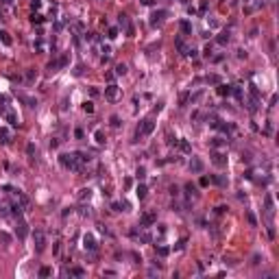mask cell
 <instances>
[{
	"label": "cell",
	"mask_w": 279,
	"mask_h": 279,
	"mask_svg": "<svg viewBox=\"0 0 279 279\" xmlns=\"http://www.w3.org/2000/svg\"><path fill=\"white\" fill-rule=\"evenodd\" d=\"M61 166L68 168V170H74V172H83V164L77 159V155H61L59 157Z\"/></svg>",
	"instance_id": "obj_1"
},
{
	"label": "cell",
	"mask_w": 279,
	"mask_h": 279,
	"mask_svg": "<svg viewBox=\"0 0 279 279\" xmlns=\"http://www.w3.org/2000/svg\"><path fill=\"white\" fill-rule=\"evenodd\" d=\"M153 131H155V120H153V118H146V120H142L140 126H138L135 140H140V138H144V135H150Z\"/></svg>",
	"instance_id": "obj_2"
},
{
	"label": "cell",
	"mask_w": 279,
	"mask_h": 279,
	"mask_svg": "<svg viewBox=\"0 0 279 279\" xmlns=\"http://www.w3.org/2000/svg\"><path fill=\"white\" fill-rule=\"evenodd\" d=\"M33 244H35V251H37V253H42V251L46 249V236H44L42 229H35V233H33Z\"/></svg>",
	"instance_id": "obj_3"
},
{
	"label": "cell",
	"mask_w": 279,
	"mask_h": 279,
	"mask_svg": "<svg viewBox=\"0 0 279 279\" xmlns=\"http://www.w3.org/2000/svg\"><path fill=\"white\" fill-rule=\"evenodd\" d=\"M166 15H168V11H164V9H157L153 15H150V24H153V26H157V24H161V22L166 20Z\"/></svg>",
	"instance_id": "obj_4"
},
{
	"label": "cell",
	"mask_w": 279,
	"mask_h": 279,
	"mask_svg": "<svg viewBox=\"0 0 279 279\" xmlns=\"http://www.w3.org/2000/svg\"><path fill=\"white\" fill-rule=\"evenodd\" d=\"M209 157H212V164H214V166H218V168L227 166V157H225L222 153H218V150H214V153H212Z\"/></svg>",
	"instance_id": "obj_5"
},
{
	"label": "cell",
	"mask_w": 279,
	"mask_h": 279,
	"mask_svg": "<svg viewBox=\"0 0 279 279\" xmlns=\"http://www.w3.org/2000/svg\"><path fill=\"white\" fill-rule=\"evenodd\" d=\"M118 94H120V90H118V85H114V83H109V85L105 87V98H107V100H116V98H118Z\"/></svg>",
	"instance_id": "obj_6"
},
{
	"label": "cell",
	"mask_w": 279,
	"mask_h": 279,
	"mask_svg": "<svg viewBox=\"0 0 279 279\" xmlns=\"http://www.w3.org/2000/svg\"><path fill=\"white\" fill-rule=\"evenodd\" d=\"M203 168H205V166H203V161H201L198 157H192V159H190V172L201 174V172H203Z\"/></svg>",
	"instance_id": "obj_7"
},
{
	"label": "cell",
	"mask_w": 279,
	"mask_h": 279,
	"mask_svg": "<svg viewBox=\"0 0 279 279\" xmlns=\"http://www.w3.org/2000/svg\"><path fill=\"white\" fill-rule=\"evenodd\" d=\"M15 233H18V238H20V240H24V238L29 236V225L24 222V220H20V222H18V227H15Z\"/></svg>",
	"instance_id": "obj_8"
},
{
	"label": "cell",
	"mask_w": 279,
	"mask_h": 279,
	"mask_svg": "<svg viewBox=\"0 0 279 279\" xmlns=\"http://www.w3.org/2000/svg\"><path fill=\"white\" fill-rule=\"evenodd\" d=\"M153 222H155V214H153V212L142 214V218H140V227H150Z\"/></svg>",
	"instance_id": "obj_9"
},
{
	"label": "cell",
	"mask_w": 279,
	"mask_h": 279,
	"mask_svg": "<svg viewBox=\"0 0 279 279\" xmlns=\"http://www.w3.org/2000/svg\"><path fill=\"white\" fill-rule=\"evenodd\" d=\"M83 246H85V249H87V251H94V249H96V246H98V244H96V240H94V236H92V233H85V236H83Z\"/></svg>",
	"instance_id": "obj_10"
},
{
	"label": "cell",
	"mask_w": 279,
	"mask_h": 279,
	"mask_svg": "<svg viewBox=\"0 0 279 279\" xmlns=\"http://www.w3.org/2000/svg\"><path fill=\"white\" fill-rule=\"evenodd\" d=\"M77 196H79V201H81V203H85V201H90V198H92V190H90V188H83V190H79V194H77Z\"/></svg>",
	"instance_id": "obj_11"
},
{
	"label": "cell",
	"mask_w": 279,
	"mask_h": 279,
	"mask_svg": "<svg viewBox=\"0 0 279 279\" xmlns=\"http://www.w3.org/2000/svg\"><path fill=\"white\" fill-rule=\"evenodd\" d=\"M212 181H214L216 185H220V188H227V183H229V181H227V177H222V174H214Z\"/></svg>",
	"instance_id": "obj_12"
},
{
	"label": "cell",
	"mask_w": 279,
	"mask_h": 279,
	"mask_svg": "<svg viewBox=\"0 0 279 279\" xmlns=\"http://www.w3.org/2000/svg\"><path fill=\"white\" fill-rule=\"evenodd\" d=\"M5 118H7V122H9L11 126H18V116H15L13 111H9V109H5Z\"/></svg>",
	"instance_id": "obj_13"
},
{
	"label": "cell",
	"mask_w": 279,
	"mask_h": 279,
	"mask_svg": "<svg viewBox=\"0 0 279 279\" xmlns=\"http://www.w3.org/2000/svg\"><path fill=\"white\" fill-rule=\"evenodd\" d=\"M177 146H179V150H183V153H190V150H192L190 142H188V140H183V138H181V140H177Z\"/></svg>",
	"instance_id": "obj_14"
},
{
	"label": "cell",
	"mask_w": 279,
	"mask_h": 279,
	"mask_svg": "<svg viewBox=\"0 0 279 279\" xmlns=\"http://www.w3.org/2000/svg\"><path fill=\"white\" fill-rule=\"evenodd\" d=\"M231 87H233V85H225V83H218V94H220V96H231Z\"/></svg>",
	"instance_id": "obj_15"
},
{
	"label": "cell",
	"mask_w": 279,
	"mask_h": 279,
	"mask_svg": "<svg viewBox=\"0 0 279 279\" xmlns=\"http://www.w3.org/2000/svg\"><path fill=\"white\" fill-rule=\"evenodd\" d=\"M18 98L22 100V103H24V105H29V107H35V105H37V100H35V98H31V96H24V94H18Z\"/></svg>",
	"instance_id": "obj_16"
},
{
	"label": "cell",
	"mask_w": 279,
	"mask_h": 279,
	"mask_svg": "<svg viewBox=\"0 0 279 279\" xmlns=\"http://www.w3.org/2000/svg\"><path fill=\"white\" fill-rule=\"evenodd\" d=\"M174 46H177V50H179L181 55H185V50H188V46H185V42H183V37H177L174 39Z\"/></svg>",
	"instance_id": "obj_17"
},
{
	"label": "cell",
	"mask_w": 279,
	"mask_h": 279,
	"mask_svg": "<svg viewBox=\"0 0 279 279\" xmlns=\"http://www.w3.org/2000/svg\"><path fill=\"white\" fill-rule=\"evenodd\" d=\"M179 29H181V33H183V35H192V24H190L188 20H183V22L179 24Z\"/></svg>",
	"instance_id": "obj_18"
},
{
	"label": "cell",
	"mask_w": 279,
	"mask_h": 279,
	"mask_svg": "<svg viewBox=\"0 0 279 279\" xmlns=\"http://www.w3.org/2000/svg\"><path fill=\"white\" fill-rule=\"evenodd\" d=\"M229 39H231V35H229V33H227V31H222V33H220V35L216 37V42H218L220 46H225V44H229Z\"/></svg>",
	"instance_id": "obj_19"
},
{
	"label": "cell",
	"mask_w": 279,
	"mask_h": 279,
	"mask_svg": "<svg viewBox=\"0 0 279 279\" xmlns=\"http://www.w3.org/2000/svg\"><path fill=\"white\" fill-rule=\"evenodd\" d=\"M185 194L196 198V196H198V190H196V185H194V183H185Z\"/></svg>",
	"instance_id": "obj_20"
},
{
	"label": "cell",
	"mask_w": 279,
	"mask_h": 279,
	"mask_svg": "<svg viewBox=\"0 0 279 279\" xmlns=\"http://www.w3.org/2000/svg\"><path fill=\"white\" fill-rule=\"evenodd\" d=\"M22 212H24V207L20 205V203H13V205H11V214H13L15 218H20V216H22Z\"/></svg>",
	"instance_id": "obj_21"
},
{
	"label": "cell",
	"mask_w": 279,
	"mask_h": 279,
	"mask_svg": "<svg viewBox=\"0 0 279 279\" xmlns=\"http://www.w3.org/2000/svg\"><path fill=\"white\" fill-rule=\"evenodd\" d=\"M94 140H96V144H105L107 138H105V133L100 131V129H96V131H94Z\"/></svg>",
	"instance_id": "obj_22"
},
{
	"label": "cell",
	"mask_w": 279,
	"mask_h": 279,
	"mask_svg": "<svg viewBox=\"0 0 279 279\" xmlns=\"http://www.w3.org/2000/svg\"><path fill=\"white\" fill-rule=\"evenodd\" d=\"M135 194H138V196H140V198H144V196H146V194H148V188H146V185H144V183H140V185H138V188H135Z\"/></svg>",
	"instance_id": "obj_23"
},
{
	"label": "cell",
	"mask_w": 279,
	"mask_h": 279,
	"mask_svg": "<svg viewBox=\"0 0 279 279\" xmlns=\"http://www.w3.org/2000/svg\"><path fill=\"white\" fill-rule=\"evenodd\" d=\"M118 24H120L122 29H126V26H129V18H126L124 13H120V15H118Z\"/></svg>",
	"instance_id": "obj_24"
},
{
	"label": "cell",
	"mask_w": 279,
	"mask_h": 279,
	"mask_svg": "<svg viewBox=\"0 0 279 279\" xmlns=\"http://www.w3.org/2000/svg\"><path fill=\"white\" fill-rule=\"evenodd\" d=\"M0 144H9V131L0 129Z\"/></svg>",
	"instance_id": "obj_25"
},
{
	"label": "cell",
	"mask_w": 279,
	"mask_h": 279,
	"mask_svg": "<svg viewBox=\"0 0 279 279\" xmlns=\"http://www.w3.org/2000/svg\"><path fill=\"white\" fill-rule=\"evenodd\" d=\"M70 275H74V277H83L85 270H83L81 266H74V268H70Z\"/></svg>",
	"instance_id": "obj_26"
},
{
	"label": "cell",
	"mask_w": 279,
	"mask_h": 279,
	"mask_svg": "<svg viewBox=\"0 0 279 279\" xmlns=\"http://www.w3.org/2000/svg\"><path fill=\"white\" fill-rule=\"evenodd\" d=\"M205 81H207L209 85H218V83H220V77H218V74H209Z\"/></svg>",
	"instance_id": "obj_27"
},
{
	"label": "cell",
	"mask_w": 279,
	"mask_h": 279,
	"mask_svg": "<svg viewBox=\"0 0 279 279\" xmlns=\"http://www.w3.org/2000/svg\"><path fill=\"white\" fill-rule=\"evenodd\" d=\"M273 209H275V205H273V196H266V212H268V216H273Z\"/></svg>",
	"instance_id": "obj_28"
},
{
	"label": "cell",
	"mask_w": 279,
	"mask_h": 279,
	"mask_svg": "<svg viewBox=\"0 0 279 279\" xmlns=\"http://www.w3.org/2000/svg\"><path fill=\"white\" fill-rule=\"evenodd\" d=\"M0 42H2L5 46H11V37H9V33H5V31L0 33Z\"/></svg>",
	"instance_id": "obj_29"
},
{
	"label": "cell",
	"mask_w": 279,
	"mask_h": 279,
	"mask_svg": "<svg viewBox=\"0 0 279 279\" xmlns=\"http://www.w3.org/2000/svg\"><path fill=\"white\" fill-rule=\"evenodd\" d=\"M83 111H85V114H94V103L85 100V103H83Z\"/></svg>",
	"instance_id": "obj_30"
},
{
	"label": "cell",
	"mask_w": 279,
	"mask_h": 279,
	"mask_svg": "<svg viewBox=\"0 0 279 279\" xmlns=\"http://www.w3.org/2000/svg\"><path fill=\"white\" fill-rule=\"evenodd\" d=\"M260 7H262V0H257V2H255V5H251V7H246V9H244V13H253V11H255V9H260Z\"/></svg>",
	"instance_id": "obj_31"
},
{
	"label": "cell",
	"mask_w": 279,
	"mask_h": 279,
	"mask_svg": "<svg viewBox=\"0 0 279 279\" xmlns=\"http://www.w3.org/2000/svg\"><path fill=\"white\" fill-rule=\"evenodd\" d=\"M116 74H118V77L126 74V66H124V63H118V66H116Z\"/></svg>",
	"instance_id": "obj_32"
},
{
	"label": "cell",
	"mask_w": 279,
	"mask_h": 279,
	"mask_svg": "<svg viewBox=\"0 0 279 279\" xmlns=\"http://www.w3.org/2000/svg\"><path fill=\"white\" fill-rule=\"evenodd\" d=\"M31 22H33V24H42V22H44V15H39V13H33V15H31Z\"/></svg>",
	"instance_id": "obj_33"
},
{
	"label": "cell",
	"mask_w": 279,
	"mask_h": 279,
	"mask_svg": "<svg viewBox=\"0 0 279 279\" xmlns=\"http://www.w3.org/2000/svg\"><path fill=\"white\" fill-rule=\"evenodd\" d=\"M70 63V55H61V59H59V68H66Z\"/></svg>",
	"instance_id": "obj_34"
},
{
	"label": "cell",
	"mask_w": 279,
	"mask_h": 279,
	"mask_svg": "<svg viewBox=\"0 0 279 279\" xmlns=\"http://www.w3.org/2000/svg\"><path fill=\"white\" fill-rule=\"evenodd\" d=\"M231 94H233L238 100H242V98H244V94H242V90H240V87H231Z\"/></svg>",
	"instance_id": "obj_35"
},
{
	"label": "cell",
	"mask_w": 279,
	"mask_h": 279,
	"mask_svg": "<svg viewBox=\"0 0 279 279\" xmlns=\"http://www.w3.org/2000/svg\"><path fill=\"white\" fill-rule=\"evenodd\" d=\"M107 37H109V39H116V37H118V29H116V26H111V29L107 31Z\"/></svg>",
	"instance_id": "obj_36"
},
{
	"label": "cell",
	"mask_w": 279,
	"mask_h": 279,
	"mask_svg": "<svg viewBox=\"0 0 279 279\" xmlns=\"http://www.w3.org/2000/svg\"><path fill=\"white\" fill-rule=\"evenodd\" d=\"M246 220H249V225H251V227H257V220H255V216H253L251 212L246 214Z\"/></svg>",
	"instance_id": "obj_37"
},
{
	"label": "cell",
	"mask_w": 279,
	"mask_h": 279,
	"mask_svg": "<svg viewBox=\"0 0 279 279\" xmlns=\"http://www.w3.org/2000/svg\"><path fill=\"white\" fill-rule=\"evenodd\" d=\"M0 240H2L5 244H9V242H11V236H9L7 231H0Z\"/></svg>",
	"instance_id": "obj_38"
},
{
	"label": "cell",
	"mask_w": 279,
	"mask_h": 279,
	"mask_svg": "<svg viewBox=\"0 0 279 279\" xmlns=\"http://www.w3.org/2000/svg\"><path fill=\"white\" fill-rule=\"evenodd\" d=\"M157 253H159L161 257H166L168 253H170V249H168V246H157Z\"/></svg>",
	"instance_id": "obj_39"
},
{
	"label": "cell",
	"mask_w": 279,
	"mask_h": 279,
	"mask_svg": "<svg viewBox=\"0 0 279 279\" xmlns=\"http://www.w3.org/2000/svg\"><path fill=\"white\" fill-rule=\"evenodd\" d=\"M135 177H138V179H144V177H146V168H142V166H140V168L135 170Z\"/></svg>",
	"instance_id": "obj_40"
},
{
	"label": "cell",
	"mask_w": 279,
	"mask_h": 279,
	"mask_svg": "<svg viewBox=\"0 0 279 279\" xmlns=\"http://www.w3.org/2000/svg\"><path fill=\"white\" fill-rule=\"evenodd\" d=\"M225 142H227V140H222V138H214V140H212V146H216V148H218V146H222Z\"/></svg>",
	"instance_id": "obj_41"
},
{
	"label": "cell",
	"mask_w": 279,
	"mask_h": 279,
	"mask_svg": "<svg viewBox=\"0 0 279 279\" xmlns=\"http://www.w3.org/2000/svg\"><path fill=\"white\" fill-rule=\"evenodd\" d=\"M48 275H50V268L48 266H42L39 268V277H48Z\"/></svg>",
	"instance_id": "obj_42"
},
{
	"label": "cell",
	"mask_w": 279,
	"mask_h": 279,
	"mask_svg": "<svg viewBox=\"0 0 279 279\" xmlns=\"http://www.w3.org/2000/svg\"><path fill=\"white\" fill-rule=\"evenodd\" d=\"M57 68H59V61H50L48 63V70L50 72H57Z\"/></svg>",
	"instance_id": "obj_43"
},
{
	"label": "cell",
	"mask_w": 279,
	"mask_h": 279,
	"mask_svg": "<svg viewBox=\"0 0 279 279\" xmlns=\"http://www.w3.org/2000/svg\"><path fill=\"white\" fill-rule=\"evenodd\" d=\"M35 77H37L35 70H26V79H29V81H35Z\"/></svg>",
	"instance_id": "obj_44"
},
{
	"label": "cell",
	"mask_w": 279,
	"mask_h": 279,
	"mask_svg": "<svg viewBox=\"0 0 279 279\" xmlns=\"http://www.w3.org/2000/svg\"><path fill=\"white\" fill-rule=\"evenodd\" d=\"M20 205H22V207H26V205H29V198L24 196V194H20Z\"/></svg>",
	"instance_id": "obj_45"
},
{
	"label": "cell",
	"mask_w": 279,
	"mask_h": 279,
	"mask_svg": "<svg viewBox=\"0 0 279 279\" xmlns=\"http://www.w3.org/2000/svg\"><path fill=\"white\" fill-rule=\"evenodd\" d=\"M203 55H205V57H212V46H209V44L203 48Z\"/></svg>",
	"instance_id": "obj_46"
},
{
	"label": "cell",
	"mask_w": 279,
	"mask_h": 279,
	"mask_svg": "<svg viewBox=\"0 0 279 279\" xmlns=\"http://www.w3.org/2000/svg\"><path fill=\"white\" fill-rule=\"evenodd\" d=\"M26 153L29 155H35V144H26Z\"/></svg>",
	"instance_id": "obj_47"
},
{
	"label": "cell",
	"mask_w": 279,
	"mask_h": 279,
	"mask_svg": "<svg viewBox=\"0 0 279 279\" xmlns=\"http://www.w3.org/2000/svg\"><path fill=\"white\" fill-rule=\"evenodd\" d=\"M190 100H192V103H198V100H201V92L192 94V96H190Z\"/></svg>",
	"instance_id": "obj_48"
},
{
	"label": "cell",
	"mask_w": 279,
	"mask_h": 279,
	"mask_svg": "<svg viewBox=\"0 0 279 279\" xmlns=\"http://www.w3.org/2000/svg\"><path fill=\"white\" fill-rule=\"evenodd\" d=\"M111 126H120V118L118 116H111Z\"/></svg>",
	"instance_id": "obj_49"
},
{
	"label": "cell",
	"mask_w": 279,
	"mask_h": 279,
	"mask_svg": "<svg viewBox=\"0 0 279 279\" xmlns=\"http://www.w3.org/2000/svg\"><path fill=\"white\" fill-rule=\"evenodd\" d=\"M126 35H129V37H133V35H135V29L131 26V24H129V26H126Z\"/></svg>",
	"instance_id": "obj_50"
},
{
	"label": "cell",
	"mask_w": 279,
	"mask_h": 279,
	"mask_svg": "<svg viewBox=\"0 0 279 279\" xmlns=\"http://www.w3.org/2000/svg\"><path fill=\"white\" fill-rule=\"evenodd\" d=\"M31 7H33V9H39V7H42V0H31Z\"/></svg>",
	"instance_id": "obj_51"
},
{
	"label": "cell",
	"mask_w": 279,
	"mask_h": 279,
	"mask_svg": "<svg viewBox=\"0 0 279 279\" xmlns=\"http://www.w3.org/2000/svg\"><path fill=\"white\" fill-rule=\"evenodd\" d=\"M111 209H114V212H122V203H114Z\"/></svg>",
	"instance_id": "obj_52"
},
{
	"label": "cell",
	"mask_w": 279,
	"mask_h": 279,
	"mask_svg": "<svg viewBox=\"0 0 279 279\" xmlns=\"http://www.w3.org/2000/svg\"><path fill=\"white\" fill-rule=\"evenodd\" d=\"M183 246H185V238H181L179 242H177V246H174V249H177V251H179V249H183Z\"/></svg>",
	"instance_id": "obj_53"
},
{
	"label": "cell",
	"mask_w": 279,
	"mask_h": 279,
	"mask_svg": "<svg viewBox=\"0 0 279 279\" xmlns=\"http://www.w3.org/2000/svg\"><path fill=\"white\" fill-rule=\"evenodd\" d=\"M74 138H77V140H83V129H77V131H74Z\"/></svg>",
	"instance_id": "obj_54"
},
{
	"label": "cell",
	"mask_w": 279,
	"mask_h": 279,
	"mask_svg": "<svg viewBox=\"0 0 279 279\" xmlns=\"http://www.w3.org/2000/svg\"><path fill=\"white\" fill-rule=\"evenodd\" d=\"M103 53H105L103 57H109V55H111V48H109V46H103Z\"/></svg>",
	"instance_id": "obj_55"
},
{
	"label": "cell",
	"mask_w": 279,
	"mask_h": 279,
	"mask_svg": "<svg viewBox=\"0 0 279 279\" xmlns=\"http://www.w3.org/2000/svg\"><path fill=\"white\" fill-rule=\"evenodd\" d=\"M170 194L177 196V194H179V188H177V185H170Z\"/></svg>",
	"instance_id": "obj_56"
},
{
	"label": "cell",
	"mask_w": 279,
	"mask_h": 279,
	"mask_svg": "<svg viewBox=\"0 0 279 279\" xmlns=\"http://www.w3.org/2000/svg\"><path fill=\"white\" fill-rule=\"evenodd\" d=\"M81 216H90V207L83 205V207H81Z\"/></svg>",
	"instance_id": "obj_57"
},
{
	"label": "cell",
	"mask_w": 279,
	"mask_h": 279,
	"mask_svg": "<svg viewBox=\"0 0 279 279\" xmlns=\"http://www.w3.org/2000/svg\"><path fill=\"white\" fill-rule=\"evenodd\" d=\"M57 146H59V140L53 138V140H50V148H57Z\"/></svg>",
	"instance_id": "obj_58"
},
{
	"label": "cell",
	"mask_w": 279,
	"mask_h": 279,
	"mask_svg": "<svg viewBox=\"0 0 279 279\" xmlns=\"http://www.w3.org/2000/svg\"><path fill=\"white\" fill-rule=\"evenodd\" d=\"M238 59H246V53H244V50H242V48L238 50Z\"/></svg>",
	"instance_id": "obj_59"
},
{
	"label": "cell",
	"mask_w": 279,
	"mask_h": 279,
	"mask_svg": "<svg viewBox=\"0 0 279 279\" xmlns=\"http://www.w3.org/2000/svg\"><path fill=\"white\" fill-rule=\"evenodd\" d=\"M201 185H209V179H207V177H201Z\"/></svg>",
	"instance_id": "obj_60"
},
{
	"label": "cell",
	"mask_w": 279,
	"mask_h": 279,
	"mask_svg": "<svg viewBox=\"0 0 279 279\" xmlns=\"http://www.w3.org/2000/svg\"><path fill=\"white\" fill-rule=\"evenodd\" d=\"M225 212H227V207H225V205H220V207H216V214H225Z\"/></svg>",
	"instance_id": "obj_61"
},
{
	"label": "cell",
	"mask_w": 279,
	"mask_h": 279,
	"mask_svg": "<svg viewBox=\"0 0 279 279\" xmlns=\"http://www.w3.org/2000/svg\"><path fill=\"white\" fill-rule=\"evenodd\" d=\"M0 216H7V205H0Z\"/></svg>",
	"instance_id": "obj_62"
},
{
	"label": "cell",
	"mask_w": 279,
	"mask_h": 279,
	"mask_svg": "<svg viewBox=\"0 0 279 279\" xmlns=\"http://www.w3.org/2000/svg\"><path fill=\"white\" fill-rule=\"evenodd\" d=\"M244 2H246V0H244Z\"/></svg>",
	"instance_id": "obj_63"
}]
</instances>
